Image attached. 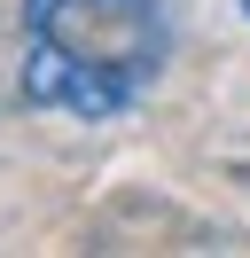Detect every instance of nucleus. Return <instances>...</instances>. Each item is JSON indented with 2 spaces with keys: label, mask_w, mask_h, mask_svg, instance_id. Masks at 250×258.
<instances>
[{
  "label": "nucleus",
  "mask_w": 250,
  "mask_h": 258,
  "mask_svg": "<svg viewBox=\"0 0 250 258\" xmlns=\"http://www.w3.org/2000/svg\"><path fill=\"white\" fill-rule=\"evenodd\" d=\"M24 71L16 94L47 117H125L172 55L164 0H24Z\"/></svg>",
  "instance_id": "1"
},
{
  "label": "nucleus",
  "mask_w": 250,
  "mask_h": 258,
  "mask_svg": "<svg viewBox=\"0 0 250 258\" xmlns=\"http://www.w3.org/2000/svg\"><path fill=\"white\" fill-rule=\"evenodd\" d=\"M234 8H242V16H250V0H234Z\"/></svg>",
  "instance_id": "2"
}]
</instances>
